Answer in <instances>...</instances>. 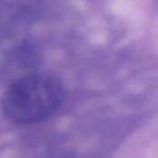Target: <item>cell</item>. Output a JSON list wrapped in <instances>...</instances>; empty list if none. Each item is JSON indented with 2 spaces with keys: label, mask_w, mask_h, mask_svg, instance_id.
Listing matches in <instances>:
<instances>
[{
  "label": "cell",
  "mask_w": 158,
  "mask_h": 158,
  "mask_svg": "<svg viewBox=\"0 0 158 158\" xmlns=\"http://www.w3.org/2000/svg\"><path fill=\"white\" fill-rule=\"evenodd\" d=\"M63 100L64 90L56 78L33 72L7 85L1 109L15 123H36L56 114Z\"/></svg>",
  "instance_id": "cell-1"
},
{
  "label": "cell",
  "mask_w": 158,
  "mask_h": 158,
  "mask_svg": "<svg viewBox=\"0 0 158 158\" xmlns=\"http://www.w3.org/2000/svg\"><path fill=\"white\" fill-rule=\"evenodd\" d=\"M40 56L35 43L20 31H0V84L10 85L33 73Z\"/></svg>",
  "instance_id": "cell-2"
},
{
  "label": "cell",
  "mask_w": 158,
  "mask_h": 158,
  "mask_svg": "<svg viewBox=\"0 0 158 158\" xmlns=\"http://www.w3.org/2000/svg\"><path fill=\"white\" fill-rule=\"evenodd\" d=\"M38 12L36 0H0V31H20Z\"/></svg>",
  "instance_id": "cell-3"
}]
</instances>
